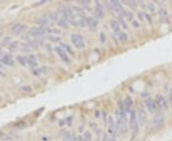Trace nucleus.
I'll return each instance as SVG.
<instances>
[{"mask_svg": "<svg viewBox=\"0 0 172 141\" xmlns=\"http://www.w3.org/2000/svg\"><path fill=\"white\" fill-rule=\"evenodd\" d=\"M130 128L133 130V135H132V139L135 138V135H138L139 133V121H138V117L136 116V113L134 111L130 112V121H129Z\"/></svg>", "mask_w": 172, "mask_h": 141, "instance_id": "f257e3e1", "label": "nucleus"}, {"mask_svg": "<svg viewBox=\"0 0 172 141\" xmlns=\"http://www.w3.org/2000/svg\"><path fill=\"white\" fill-rule=\"evenodd\" d=\"M71 40H72V43L74 44V46L77 48V49H83V48H85L84 39L80 34L73 33L71 35Z\"/></svg>", "mask_w": 172, "mask_h": 141, "instance_id": "f03ea898", "label": "nucleus"}, {"mask_svg": "<svg viewBox=\"0 0 172 141\" xmlns=\"http://www.w3.org/2000/svg\"><path fill=\"white\" fill-rule=\"evenodd\" d=\"M50 29L48 27H34L31 29L30 34L34 37H39L45 35L47 33H50Z\"/></svg>", "mask_w": 172, "mask_h": 141, "instance_id": "7ed1b4c3", "label": "nucleus"}, {"mask_svg": "<svg viewBox=\"0 0 172 141\" xmlns=\"http://www.w3.org/2000/svg\"><path fill=\"white\" fill-rule=\"evenodd\" d=\"M164 116L163 113H160V115H156L153 118V125L155 128L159 129L161 127L164 126Z\"/></svg>", "mask_w": 172, "mask_h": 141, "instance_id": "20e7f679", "label": "nucleus"}, {"mask_svg": "<svg viewBox=\"0 0 172 141\" xmlns=\"http://www.w3.org/2000/svg\"><path fill=\"white\" fill-rule=\"evenodd\" d=\"M55 50H56L57 53L58 54V56L61 58V60H62L63 62H65V63H70V58H69V56H68V53L62 49V48L56 47V48H55Z\"/></svg>", "mask_w": 172, "mask_h": 141, "instance_id": "39448f33", "label": "nucleus"}, {"mask_svg": "<svg viewBox=\"0 0 172 141\" xmlns=\"http://www.w3.org/2000/svg\"><path fill=\"white\" fill-rule=\"evenodd\" d=\"M95 15L99 19H101L104 16V11H103V6L101 5V3L99 2L95 3Z\"/></svg>", "mask_w": 172, "mask_h": 141, "instance_id": "423d86ee", "label": "nucleus"}, {"mask_svg": "<svg viewBox=\"0 0 172 141\" xmlns=\"http://www.w3.org/2000/svg\"><path fill=\"white\" fill-rule=\"evenodd\" d=\"M145 106H146V108L148 109V111L150 113H155L158 110L157 103L154 99H151V98L146 99L145 100Z\"/></svg>", "mask_w": 172, "mask_h": 141, "instance_id": "0eeeda50", "label": "nucleus"}, {"mask_svg": "<svg viewBox=\"0 0 172 141\" xmlns=\"http://www.w3.org/2000/svg\"><path fill=\"white\" fill-rule=\"evenodd\" d=\"M156 103H157L158 108L164 109V110H167V101H166V97H164V96H163V95H158L157 96Z\"/></svg>", "mask_w": 172, "mask_h": 141, "instance_id": "6e6552de", "label": "nucleus"}, {"mask_svg": "<svg viewBox=\"0 0 172 141\" xmlns=\"http://www.w3.org/2000/svg\"><path fill=\"white\" fill-rule=\"evenodd\" d=\"M25 30H26V26L24 25V24H15V25L13 26L12 33L13 34H20V33H22Z\"/></svg>", "mask_w": 172, "mask_h": 141, "instance_id": "1a4fd4ad", "label": "nucleus"}, {"mask_svg": "<svg viewBox=\"0 0 172 141\" xmlns=\"http://www.w3.org/2000/svg\"><path fill=\"white\" fill-rule=\"evenodd\" d=\"M110 26H111L114 33L120 35V33H122V31H120V25L119 21H117V20H115V19H112L111 21H110Z\"/></svg>", "mask_w": 172, "mask_h": 141, "instance_id": "9d476101", "label": "nucleus"}, {"mask_svg": "<svg viewBox=\"0 0 172 141\" xmlns=\"http://www.w3.org/2000/svg\"><path fill=\"white\" fill-rule=\"evenodd\" d=\"M110 6H111V9L114 10V11L116 12H119V13L120 12L123 11L122 7V4H120V1H117V0H113V1H110Z\"/></svg>", "mask_w": 172, "mask_h": 141, "instance_id": "9b49d317", "label": "nucleus"}, {"mask_svg": "<svg viewBox=\"0 0 172 141\" xmlns=\"http://www.w3.org/2000/svg\"><path fill=\"white\" fill-rule=\"evenodd\" d=\"M138 121L139 124L143 125L146 122V113L143 111V109H140L139 113H138Z\"/></svg>", "mask_w": 172, "mask_h": 141, "instance_id": "f8f14e48", "label": "nucleus"}, {"mask_svg": "<svg viewBox=\"0 0 172 141\" xmlns=\"http://www.w3.org/2000/svg\"><path fill=\"white\" fill-rule=\"evenodd\" d=\"M1 62L4 64V65H7V66H13V59L11 54H4V56H2V60Z\"/></svg>", "mask_w": 172, "mask_h": 141, "instance_id": "ddd939ff", "label": "nucleus"}, {"mask_svg": "<svg viewBox=\"0 0 172 141\" xmlns=\"http://www.w3.org/2000/svg\"><path fill=\"white\" fill-rule=\"evenodd\" d=\"M98 24H99L98 20L96 19L95 17L90 16V17H88V18H87V26H88L90 29H92V30H96V28L98 27Z\"/></svg>", "mask_w": 172, "mask_h": 141, "instance_id": "4468645a", "label": "nucleus"}, {"mask_svg": "<svg viewBox=\"0 0 172 141\" xmlns=\"http://www.w3.org/2000/svg\"><path fill=\"white\" fill-rule=\"evenodd\" d=\"M120 15L125 17V18L128 20V21H133V19H134V15H133V13L130 11H126V10H123L122 12H120Z\"/></svg>", "mask_w": 172, "mask_h": 141, "instance_id": "2eb2a0df", "label": "nucleus"}, {"mask_svg": "<svg viewBox=\"0 0 172 141\" xmlns=\"http://www.w3.org/2000/svg\"><path fill=\"white\" fill-rule=\"evenodd\" d=\"M123 103H124V107L126 109V112L127 111H130V109L132 108L133 106V100L132 98L130 97V96H126V98L123 100Z\"/></svg>", "mask_w": 172, "mask_h": 141, "instance_id": "dca6fc26", "label": "nucleus"}, {"mask_svg": "<svg viewBox=\"0 0 172 141\" xmlns=\"http://www.w3.org/2000/svg\"><path fill=\"white\" fill-rule=\"evenodd\" d=\"M17 61L19 62V64H21L22 66H26L28 64V58L25 57L24 56H17Z\"/></svg>", "mask_w": 172, "mask_h": 141, "instance_id": "f3484780", "label": "nucleus"}, {"mask_svg": "<svg viewBox=\"0 0 172 141\" xmlns=\"http://www.w3.org/2000/svg\"><path fill=\"white\" fill-rule=\"evenodd\" d=\"M118 19H119V23H120V25L122 26L123 29H127V28H128V26H127V24H126V21L124 20V17L119 15Z\"/></svg>", "mask_w": 172, "mask_h": 141, "instance_id": "a211bd4d", "label": "nucleus"}, {"mask_svg": "<svg viewBox=\"0 0 172 141\" xmlns=\"http://www.w3.org/2000/svg\"><path fill=\"white\" fill-rule=\"evenodd\" d=\"M28 64L30 66H36V58L33 54H31V56L28 57Z\"/></svg>", "mask_w": 172, "mask_h": 141, "instance_id": "6ab92c4d", "label": "nucleus"}, {"mask_svg": "<svg viewBox=\"0 0 172 141\" xmlns=\"http://www.w3.org/2000/svg\"><path fill=\"white\" fill-rule=\"evenodd\" d=\"M60 48H62V49L66 51L67 53H70V54H72L73 53V51H72V49L70 48V46L69 45H67V44H65V43H60Z\"/></svg>", "mask_w": 172, "mask_h": 141, "instance_id": "aec40b11", "label": "nucleus"}, {"mask_svg": "<svg viewBox=\"0 0 172 141\" xmlns=\"http://www.w3.org/2000/svg\"><path fill=\"white\" fill-rule=\"evenodd\" d=\"M158 13H159V15L161 17H163V18H166L168 16V12L166 11V9H164V8H160Z\"/></svg>", "mask_w": 172, "mask_h": 141, "instance_id": "412c9836", "label": "nucleus"}, {"mask_svg": "<svg viewBox=\"0 0 172 141\" xmlns=\"http://www.w3.org/2000/svg\"><path fill=\"white\" fill-rule=\"evenodd\" d=\"M119 39H120V41H122V42H126V41L128 40V35H127L126 33L122 32L119 35Z\"/></svg>", "mask_w": 172, "mask_h": 141, "instance_id": "4be33fe9", "label": "nucleus"}, {"mask_svg": "<svg viewBox=\"0 0 172 141\" xmlns=\"http://www.w3.org/2000/svg\"><path fill=\"white\" fill-rule=\"evenodd\" d=\"M20 91H21L22 92H32L33 88L29 85H25V86H23V87L20 88Z\"/></svg>", "mask_w": 172, "mask_h": 141, "instance_id": "5701e85b", "label": "nucleus"}, {"mask_svg": "<svg viewBox=\"0 0 172 141\" xmlns=\"http://www.w3.org/2000/svg\"><path fill=\"white\" fill-rule=\"evenodd\" d=\"M91 138H92L91 133L89 132V131H86V132L84 133V135H83V139L85 141H91Z\"/></svg>", "mask_w": 172, "mask_h": 141, "instance_id": "b1692460", "label": "nucleus"}, {"mask_svg": "<svg viewBox=\"0 0 172 141\" xmlns=\"http://www.w3.org/2000/svg\"><path fill=\"white\" fill-rule=\"evenodd\" d=\"M21 50L24 51H31V46L29 45V43H24L21 45Z\"/></svg>", "mask_w": 172, "mask_h": 141, "instance_id": "393cba45", "label": "nucleus"}, {"mask_svg": "<svg viewBox=\"0 0 172 141\" xmlns=\"http://www.w3.org/2000/svg\"><path fill=\"white\" fill-rule=\"evenodd\" d=\"M17 46H18V42L17 41H15L13 43H12L11 45H10V47H9V49H10V51H15L16 49H17Z\"/></svg>", "mask_w": 172, "mask_h": 141, "instance_id": "a878e982", "label": "nucleus"}, {"mask_svg": "<svg viewBox=\"0 0 172 141\" xmlns=\"http://www.w3.org/2000/svg\"><path fill=\"white\" fill-rule=\"evenodd\" d=\"M99 39H101V43H105V41H106V35H105V33L104 32H101V33H99Z\"/></svg>", "mask_w": 172, "mask_h": 141, "instance_id": "bb28decb", "label": "nucleus"}, {"mask_svg": "<svg viewBox=\"0 0 172 141\" xmlns=\"http://www.w3.org/2000/svg\"><path fill=\"white\" fill-rule=\"evenodd\" d=\"M0 75H2V76H6V73H5V68L4 66L0 63Z\"/></svg>", "mask_w": 172, "mask_h": 141, "instance_id": "cd10ccee", "label": "nucleus"}, {"mask_svg": "<svg viewBox=\"0 0 172 141\" xmlns=\"http://www.w3.org/2000/svg\"><path fill=\"white\" fill-rule=\"evenodd\" d=\"M144 18H145L146 20H147V21H148L150 24H152L153 23V20H152V17H151L149 15H148V13H144Z\"/></svg>", "mask_w": 172, "mask_h": 141, "instance_id": "c85d7f7f", "label": "nucleus"}, {"mask_svg": "<svg viewBox=\"0 0 172 141\" xmlns=\"http://www.w3.org/2000/svg\"><path fill=\"white\" fill-rule=\"evenodd\" d=\"M146 7L148 8V10H149L150 12H154L155 11V6H154V4H151V3H147Z\"/></svg>", "mask_w": 172, "mask_h": 141, "instance_id": "c756f323", "label": "nucleus"}, {"mask_svg": "<svg viewBox=\"0 0 172 141\" xmlns=\"http://www.w3.org/2000/svg\"><path fill=\"white\" fill-rule=\"evenodd\" d=\"M125 4H127L128 6H131V7H136L137 6V3L135 1H128V2H125Z\"/></svg>", "mask_w": 172, "mask_h": 141, "instance_id": "7c9ffc66", "label": "nucleus"}, {"mask_svg": "<svg viewBox=\"0 0 172 141\" xmlns=\"http://www.w3.org/2000/svg\"><path fill=\"white\" fill-rule=\"evenodd\" d=\"M32 72H33V74L34 75H36V76H39V74L41 73V71L38 70V69H36V70H32Z\"/></svg>", "mask_w": 172, "mask_h": 141, "instance_id": "2f4dec72", "label": "nucleus"}, {"mask_svg": "<svg viewBox=\"0 0 172 141\" xmlns=\"http://www.w3.org/2000/svg\"><path fill=\"white\" fill-rule=\"evenodd\" d=\"M72 141H85V140L83 139V137L78 136V137H73V139H72Z\"/></svg>", "mask_w": 172, "mask_h": 141, "instance_id": "473e14b6", "label": "nucleus"}, {"mask_svg": "<svg viewBox=\"0 0 172 141\" xmlns=\"http://www.w3.org/2000/svg\"><path fill=\"white\" fill-rule=\"evenodd\" d=\"M138 16H139V18L141 20H143L144 19V13H142V12L138 13Z\"/></svg>", "mask_w": 172, "mask_h": 141, "instance_id": "72a5a7b5", "label": "nucleus"}, {"mask_svg": "<svg viewBox=\"0 0 172 141\" xmlns=\"http://www.w3.org/2000/svg\"><path fill=\"white\" fill-rule=\"evenodd\" d=\"M50 71H51V68L50 67H47V66L42 67V72H45V73H49Z\"/></svg>", "mask_w": 172, "mask_h": 141, "instance_id": "f704fd0d", "label": "nucleus"}, {"mask_svg": "<svg viewBox=\"0 0 172 141\" xmlns=\"http://www.w3.org/2000/svg\"><path fill=\"white\" fill-rule=\"evenodd\" d=\"M50 40H51V41H54V42H57V41H59V40H60V38H58V37L51 36V37H50Z\"/></svg>", "mask_w": 172, "mask_h": 141, "instance_id": "c9c22d12", "label": "nucleus"}, {"mask_svg": "<svg viewBox=\"0 0 172 141\" xmlns=\"http://www.w3.org/2000/svg\"><path fill=\"white\" fill-rule=\"evenodd\" d=\"M132 25H133V27H136V28H138V27H140L139 22H138V21H135V20H133V21H132Z\"/></svg>", "mask_w": 172, "mask_h": 141, "instance_id": "e433bc0d", "label": "nucleus"}, {"mask_svg": "<svg viewBox=\"0 0 172 141\" xmlns=\"http://www.w3.org/2000/svg\"><path fill=\"white\" fill-rule=\"evenodd\" d=\"M80 4L82 7L87 6V5H89V1H80Z\"/></svg>", "mask_w": 172, "mask_h": 141, "instance_id": "4c0bfd02", "label": "nucleus"}, {"mask_svg": "<svg viewBox=\"0 0 172 141\" xmlns=\"http://www.w3.org/2000/svg\"><path fill=\"white\" fill-rule=\"evenodd\" d=\"M101 141H110V138L107 136V135H103L102 136V140Z\"/></svg>", "mask_w": 172, "mask_h": 141, "instance_id": "58836bf2", "label": "nucleus"}, {"mask_svg": "<svg viewBox=\"0 0 172 141\" xmlns=\"http://www.w3.org/2000/svg\"><path fill=\"white\" fill-rule=\"evenodd\" d=\"M10 39H11V38H10V37H7V38H5V40H4V42H3V44H6V43H8L9 41H10Z\"/></svg>", "mask_w": 172, "mask_h": 141, "instance_id": "ea45409f", "label": "nucleus"}, {"mask_svg": "<svg viewBox=\"0 0 172 141\" xmlns=\"http://www.w3.org/2000/svg\"><path fill=\"white\" fill-rule=\"evenodd\" d=\"M169 100H170L171 104H172V90H171L170 92H169Z\"/></svg>", "mask_w": 172, "mask_h": 141, "instance_id": "a19ab883", "label": "nucleus"}, {"mask_svg": "<svg viewBox=\"0 0 172 141\" xmlns=\"http://www.w3.org/2000/svg\"><path fill=\"white\" fill-rule=\"evenodd\" d=\"M96 116H97V117H99V112L96 113Z\"/></svg>", "mask_w": 172, "mask_h": 141, "instance_id": "79ce46f5", "label": "nucleus"}, {"mask_svg": "<svg viewBox=\"0 0 172 141\" xmlns=\"http://www.w3.org/2000/svg\"><path fill=\"white\" fill-rule=\"evenodd\" d=\"M110 141H116V139L115 138H112V139H110Z\"/></svg>", "mask_w": 172, "mask_h": 141, "instance_id": "37998d69", "label": "nucleus"}, {"mask_svg": "<svg viewBox=\"0 0 172 141\" xmlns=\"http://www.w3.org/2000/svg\"><path fill=\"white\" fill-rule=\"evenodd\" d=\"M1 101H2V97L0 96V102H1Z\"/></svg>", "mask_w": 172, "mask_h": 141, "instance_id": "c03bdc74", "label": "nucleus"}]
</instances>
